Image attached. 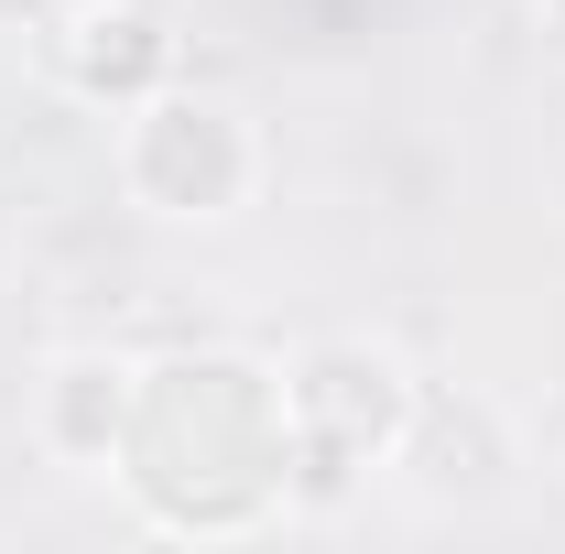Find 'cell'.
Here are the masks:
<instances>
[{"label": "cell", "instance_id": "cell-1", "mask_svg": "<svg viewBox=\"0 0 565 554\" xmlns=\"http://www.w3.org/2000/svg\"><path fill=\"white\" fill-rule=\"evenodd\" d=\"M109 479L141 500L152 533H262L294 511V414H282V370L250 348H174L141 359L131 435L109 457Z\"/></svg>", "mask_w": 565, "mask_h": 554}, {"label": "cell", "instance_id": "cell-2", "mask_svg": "<svg viewBox=\"0 0 565 554\" xmlns=\"http://www.w3.org/2000/svg\"><path fill=\"white\" fill-rule=\"evenodd\" d=\"M414 370L370 338H316L282 359V414H294V511L349 500L370 468H403L414 435Z\"/></svg>", "mask_w": 565, "mask_h": 554}, {"label": "cell", "instance_id": "cell-3", "mask_svg": "<svg viewBox=\"0 0 565 554\" xmlns=\"http://www.w3.org/2000/svg\"><path fill=\"white\" fill-rule=\"evenodd\" d=\"M120 185H131V207L174 217V228H207V217L250 207L262 141H250V120H239L228 98H207V87H163V98L120 109Z\"/></svg>", "mask_w": 565, "mask_h": 554}, {"label": "cell", "instance_id": "cell-4", "mask_svg": "<svg viewBox=\"0 0 565 554\" xmlns=\"http://www.w3.org/2000/svg\"><path fill=\"white\" fill-rule=\"evenodd\" d=\"M33 44H44V66L66 76L87 109H141L185 66V33H174L163 0H66Z\"/></svg>", "mask_w": 565, "mask_h": 554}, {"label": "cell", "instance_id": "cell-5", "mask_svg": "<svg viewBox=\"0 0 565 554\" xmlns=\"http://www.w3.org/2000/svg\"><path fill=\"white\" fill-rule=\"evenodd\" d=\"M131 392H141V359H120V348H66V359L44 370L33 424H44V446H55L66 468H109L120 435H131Z\"/></svg>", "mask_w": 565, "mask_h": 554}, {"label": "cell", "instance_id": "cell-6", "mask_svg": "<svg viewBox=\"0 0 565 554\" xmlns=\"http://www.w3.org/2000/svg\"><path fill=\"white\" fill-rule=\"evenodd\" d=\"M55 11H66V0H0V22H11V33H44Z\"/></svg>", "mask_w": 565, "mask_h": 554}, {"label": "cell", "instance_id": "cell-7", "mask_svg": "<svg viewBox=\"0 0 565 554\" xmlns=\"http://www.w3.org/2000/svg\"><path fill=\"white\" fill-rule=\"evenodd\" d=\"M544 11H555V22H565V0H544Z\"/></svg>", "mask_w": 565, "mask_h": 554}]
</instances>
